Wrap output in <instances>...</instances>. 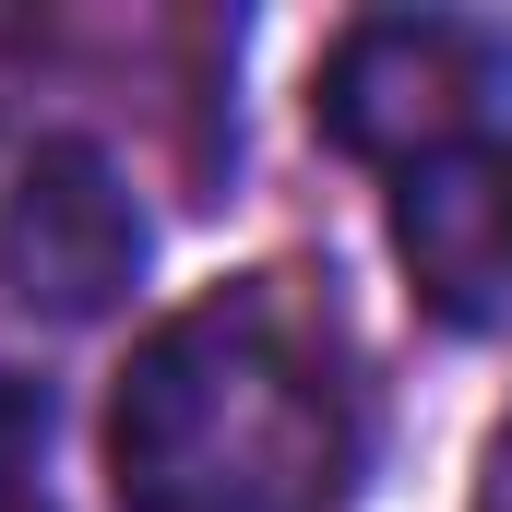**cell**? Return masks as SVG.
I'll list each match as a JSON object with an SVG mask.
<instances>
[{
    "instance_id": "cell-1",
    "label": "cell",
    "mask_w": 512,
    "mask_h": 512,
    "mask_svg": "<svg viewBox=\"0 0 512 512\" xmlns=\"http://www.w3.org/2000/svg\"><path fill=\"white\" fill-rule=\"evenodd\" d=\"M358 465V417L322 322L251 274L143 334L108 405L120 512H334Z\"/></svg>"
},
{
    "instance_id": "cell-5",
    "label": "cell",
    "mask_w": 512,
    "mask_h": 512,
    "mask_svg": "<svg viewBox=\"0 0 512 512\" xmlns=\"http://www.w3.org/2000/svg\"><path fill=\"white\" fill-rule=\"evenodd\" d=\"M36 453H48V393L0 382V512H36Z\"/></svg>"
},
{
    "instance_id": "cell-4",
    "label": "cell",
    "mask_w": 512,
    "mask_h": 512,
    "mask_svg": "<svg viewBox=\"0 0 512 512\" xmlns=\"http://www.w3.org/2000/svg\"><path fill=\"white\" fill-rule=\"evenodd\" d=\"M393 262L441 322H512V131L441 143L393 179Z\"/></svg>"
},
{
    "instance_id": "cell-2",
    "label": "cell",
    "mask_w": 512,
    "mask_h": 512,
    "mask_svg": "<svg viewBox=\"0 0 512 512\" xmlns=\"http://www.w3.org/2000/svg\"><path fill=\"white\" fill-rule=\"evenodd\" d=\"M501 72H512V48L489 36V24H465V12H370V24L334 36L310 120L334 131V155H358V167H393V179H405L417 155L489 131Z\"/></svg>"
},
{
    "instance_id": "cell-6",
    "label": "cell",
    "mask_w": 512,
    "mask_h": 512,
    "mask_svg": "<svg viewBox=\"0 0 512 512\" xmlns=\"http://www.w3.org/2000/svg\"><path fill=\"white\" fill-rule=\"evenodd\" d=\"M477 512H512V417L489 429V465H477Z\"/></svg>"
},
{
    "instance_id": "cell-3",
    "label": "cell",
    "mask_w": 512,
    "mask_h": 512,
    "mask_svg": "<svg viewBox=\"0 0 512 512\" xmlns=\"http://www.w3.org/2000/svg\"><path fill=\"white\" fill-rule=\"evenodd\" d=\"M131 274H143V203L96 143H36L24 179H12V215H0V286L36 310V322H96L120 310Z\"/></svg>"
}]
</instances>
